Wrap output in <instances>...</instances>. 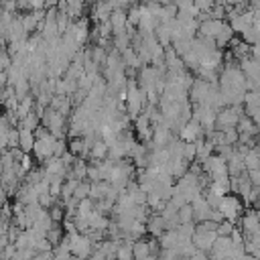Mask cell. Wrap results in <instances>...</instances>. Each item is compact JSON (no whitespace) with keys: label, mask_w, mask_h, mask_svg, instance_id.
<instances>
[{"label":"cell","mask_w":260,"mask_h":260,"mask_svg":"<svg viewBox=\"0 0 260 260\" xmlns=\"http://www.w3.org/2000/svg\"><path fill=\"white\" fill-rule=\"evenodd\" d=\"M144 92L136 86V80H128L126 84V110L130 118H136L140 114V110L144 108Z\"/></svg>","instance_id":"obj_1"},{"label":"cell","mask_w":260,"mask_h":260,"mask_svg":"<svg viewBox=\"0 0 260 260\" xmlns=\"http://www.w3.org/2000/svg\"><path fill=\"white\" fill-rule=\"evenodd\" d=\"M67 238V244H69V252L73 258L77 260H88V256L94 252V244L90 242V238L86 236V234H65Z\"/></svg>","instance_id":"obj_2"},{"label":"cell","mask_w":260,"mask_h":260,"mask_svg":"<svg viewBox=\"0 0 260 260\" xmlns=\"http://www.w3.org/2000/svg\"><path fill=\"white\" fill-rule=\"evenodd\" d=\"M218 212L224 216V220H226V222L236 224V222L240 220L242 212H244V203H242V199H240V197L226 193V195L222 197L220 205H218Z\"/></svg>","instance_id":"obj_3"},{"label":"cell","mask_w":260,"mask_h":260,"mask_svg":"<svg viewBox=\"0 0 260 260\" xmlns=\"http://www.w3.org/2000/svg\"><path fill=\"white\" fill-rule=\"evenodd\" d=\"M55 136L53 134H43V136H39V138H35V144H33V154H35V159L39 161V163H45L47 159H51L53 157V148H55Z\"/></svg>","instance_id":"obj_4"},{"label":"cell","mask_w":260,"mask_h":260,"mask_svg":"<svg viewBox=\"0 0 260 260\" xmlns=\"http://www.w3.org/2000/svg\"><path fill=\"white\" fill-rule=\"evenodd\" d=\"M238 224H240L238 230L244 234V238L258 236V228H260V224H258V216H256V212H254V207H250V210L242 212Z\"/></svg>","instance_id":"obj_5"},{"label":"cell","mask_w":260,"mask_h":260,"mask_svg":"<svg viewBox=\"0 0 260 260\" xmlns=\"http://www.w3.org/2000/svg\"><path fill=\"white\" fill-rule=\"evenodd\" d=\"M216 238H218L216 232H195L193 238H191V242H193L195 250L210 254V252H212V246H214V242H216Z\"/></svg>","instance_id":"obj_6"},{"label":"cell","mask_w":260,"mask_h":260,"mask_svg":"<svg viewBox=\"0 0 260 260\" xmlns=\"http://www.w3.org/2000/svg\"><path fill=\"white\" fill-rule=\"evenodd\" d=\"M203 136V130H201V126L197 124V122H193V120H187L183 126L179 128V138L183 140V142H195L197 138H201Z\"/></svg>","instance_id":"obj_7"},{"label":"cell","mask_w":260,"mask_h":260,"mask_svg":"<svg viewBox=\"0 0 260 260\" xmlns=\"http://www.w3.org/2000/svg\"><path fill=\"white\" fill-rule=\"evenodd\" d=\"M224 20H216V18H205L201 24H199V33L203 39H216L220 35V31L224 29Z\"/></svg>","instance_id":"obj_8"},{"label":"cell","mask_w":260,"mask_h":260,"mask_svg":"<svg viewBox=\"0 0 260 260\" xmlns=\"http://www.w3.org/2000/svg\"><path fill=\"white\" fill-rule=\"evenodd\" d=\"M108 22H110V29H112V35H114V37L126 33L128 22H126V12H124V10H120V8H118V10H112Z\"/></svg>","instance_id":"obj_9"},{"label":"cell","mask_w":260,"mask_h":260,"mask_svg":"<svg viewBox=\"0 0 260 260\" xmlns=\"http://www.w3.org/2000/svg\"><path fill=\"white\" fill-rule=\"evenodd\" d=\"M144 228H146V234H150L152 238H159L161 234L165 232V220L159 214L148 216V220L144 222Z\"/></svg>","instance_id":"obj_10"},{"label":"cell","mask_w":260,"mask_h":260,"mask_svg":"<svg viewBox=\"0 0 260 260\" xmlns=\"http://www.w3.org/2000/svg\"><path fill=\"white\" fill-rule=\"evenodd\" d=\"M33 144H35V134L31 130H24V128H18V148L22 152H31L33 150Z\"/></svg>","instance_id":"obj_11"},{"label":"cell","mask_w":260,"mask_h":260,"mask_svg":"<svg viewBox=\"0 0 260 260\" xmlns=\"http://www.w3.org/2000/svg\"><path fill=\"white\" fill-rule=\"evenodd\" d=\"M65 238V232L61 228V224H53L47 232H45V240L51 244V246H57L61 240Z\"/></svg>","instance_id":"obj_12"},{"label":"cell","mask_w":260,"mask_h":260,"mask_svg":"<svg viewBox=\"0 0 260 260\" xmlns=\"http://www.w3.org/2000/svg\"><path fill=\"white\" fill-rule=\"evenodd\" d=\"M90 157H92V161H104L108 157V144L102 140H96L90 146Z\"/></svg>","instance_id":"obj_13"},{"label":"cell","mask_w":260,"mask_h":260,"mask_svg":"<svg viewBox=\"0 0 260 260\" xmlns=\"http://www.w3.org/2000/svg\"><path fill=\"white\" fill-rule=\"evenodd\" d=\"M150 252H148V242H146V236L144 238H138L132 242V258L134 260H142L146 258Z\"/></svg>","instance_id":"obj_14"},{"label":"cell","mask_w":260,"mask_h":260,"mask_svg":"<svg viewBox=\"0 0 260 260\" xmlns=\"http://www.w3.org/2000/svg\"><path fill=\"white\" fill-rule=\"evenodd\" d=\"M47 214H49V218H51V222H53V224H61L65 220V210H63L61 203H53L49 207Z\"/></svg>","instance_id":"obj_15"},{"label":"cell","mask_w":260,"mask_h":260,"mask_svg":"<svg viewBox=\"0 0 260 260\" xmlns=\"http://www.w3.org/2000/svg\"><path fill=\"white\" fill-rule=\"evenodd\" d=\"M177 220H179V224H193L191 203H185L183 207H179V210H177Z\"/></svg>","instance_id":"obj_16"},{"label":"cell","mask_w":260,"mask_h":260,"mask_svg":"<svg viewBox=\"0 0 260 260\" xmlns=\"http://www.w3.org/2000/svg\"><path fill=\"white\" fill-rule=\"evenodd\" d=\"M88 195H90V181H80V183H77V187H75V191H73V199L82 201V199H86Z\"/></svg>","instance_id":"obj_17"},{"label":"cell","mask_w":260,"mask_h":260,"mask_svg":"<svg viewBox=\"0 0 260 260\" xmlns=\"http://www.w3.org/2000/svg\"><path fill=\"white\" fill-rule=\"evenodd\" d=\"M6 148H18V128H10L6 134Z\"/></svg>","instance_id":"obj_18"},{"label":"cell","mask_w":260,"mask_h":260,"mask_svg":"<svg viewBox=\"0 0 260 260\" xmlns=\"http://www.w3.org/2000/svg\"><path fill=\"white\" fill-rule=\"evenodd\" d=\"M234 228H236V226H234L232 222H226V220H224L222 224H218V228H216V234H218V236H230Z\"/></svg>","instance_id":"obj_19"},{"label":"cell","mask_w":260,"mask_h":260,"mask_svg":"<svg viewBox=\"0 0 260 260\" xmlns=\"http://www.w3.org/2000/svg\"><path fill=\"white\" fill-rule=\"evenodd\" d=\"M14 252H16L14 244H6L2 250H0V260H10L14 256Z\"/></svg>","instance_id":"obj_20"},{"label":"cell","mask_w":260,"mask_h":260,"mask_svg":"<svg viewBox=\"0 0 260 260\" xmlns=\"http://www.w3.org/2000/svg\"><path fill=\"white\" fill-rule=\"evenodd\" d=\"M57 4H59V0H45V8L49 10V8H57Z\"/></svg>","instance_id":"obj_21"}]
</instances>
